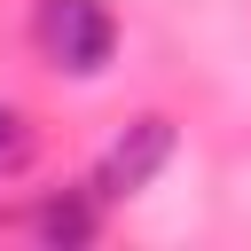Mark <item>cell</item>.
<instances>
[{"label": "cell", "instance_id": "1", "mask_svg": "<svg viewBox=\"0 0 251 251\" xmlns=\"http://www.w3.org/2000/svg\"><path fill=\"white\" fill-rule=\"evenodd\" d=\"M31 31H39V55L55 71H71V78H94L118 55V16L102 0H39Z\"/></svg>", "mask_w": 251, "mask_h": 251}, {"label": "cell", "instance_id": "2", "mask_svg": "<svg viewBox=\"0 0 251 251\" xmlns=\"http://www.w3.org/2000/svg\"><path fill=\"white\" fill-rule=\"evenodd\" d=\"M173 141H180V133H173V118H165V110H141V118L102 149V165H94V180H86V188H94V196H141V188L173 165Z\"/></svg>", "mask_w": 251, "mask_h": 251}, {"label": "cell", "instance_id": "3", "mask_svg": "<svg viewBox=\"0 0 251 251\" xmlns=\"http://www.w3.org/2000/svg\"><path fill=\"white\" fill-rule=\"evenodd\" d=\"M31 227H39L47 243H86V235H94V188L39 196V204H31Z\"/></svg>", "mask_w": 251, "mask_h": 251}, {"label": "cell", "instance_id": "4", "mask_svg": "<svg viewBox=\"0 0 251 251\" xmlns=\"http://www.w3.org/2000/svg\"><path fill=\"white\" fill-rule=\"evenodd\" d=\"M39 157V126L16 110V102H0V173H24Z\"/></svg>", "mask_w": 251, "mask_h": 251}]
</instances>
